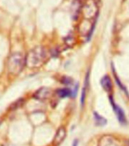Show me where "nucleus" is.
Instances as JSON below:
<instances>
[{"label": "nucleus", "mask_w": 129, "mask_h": 146, "mask_svg": "<svg viewBox=\"0 0 129 146\" xmlns=\"http://www.w3.org/2000/svg\"><path fill=\"white\" fill-rule=\"evenodd\" d=\"M48 58V52L43 46H37L31 49L25 57L26 66L29 68L41 67Z\"/></svg>", "instance_id": "obj_1"}, {"label": "nucleus", "mask_w": 129, "mask_h": 146, "mask_svg": "<svg viewBox=\"0 0 129 146\" xmlns=\"http://www.w3.org/2000/svg\"><path fill=\"white\" fill-rule=\"evenodd\" d=\"M7 64L9 72L16 76L21 72L26 65V59L21 53L15 52L9 56Z\"/></svg>", "instance_id": "obj_2"}, {"label": "nucleus", "mask_w": 129, "mask_h": 146, "mask_svg": "<svg viewBox=\"0 0 129 146\" xmlns=\"http://www.w3.org/2000/svg\"><path fill=\"white\" fill-rule=\"evenodd\" d=\"M52 95V91L49 88L42 87L36 92L33 97L39 101L47 100Z\"/></svg>", "instance_id": "obj_3"}, {"label": "nucleus", "mask_w": 129, "mask_h": 146, "mask_svg": "<svg viewBox=\"0 0 129 146\" xmlns=\"http://www.w3.org/2000/svg\"><path fill=\"white\" fill-rule=\"evenodd\" d=\"M110 102H111L112 106L113 108V110L115 111V113H116V115L117 117V118H118L119 123H120L121 124H125L126 123V117H125V114L124 113V111L117 104L114 102L113 99L112 98H110Z\"/></svg>", "instance_id": "obj_4"}, {"label": "nucleus", "mask_w": 129, "mask_h": 146, "mask_svg": "<svg viewBox=\"0 0 129 146\" xmlns=\"http://www.w3.org/2000/svg\"><path fill=\"white\" fill-rule=\"evenodd\" d=\"M66 137V129L64 127H59L55 133V137L53 139V144L54 145L58 146L63 142Z\"/></svg>", "instance_id": "obj_5"}, {"label": "nucleus", "mask_w": 129, "mask_h": 146, "mask_svg": "<svg viewBox=\"0 0 129 146\" xmlns=\"http://www.w3.org/2000/svg\"><path fill=\"white\" fill-rule=\"evenodd\" d=\"M89 79H90V72L88 71L85 76V80H84V86L81 92V106L83 107L85 102L86 96L88 91V87H89Z\"/></svg>", "instance_id": "obj_6"}, {"label": "nucleus", "mask_w": 129, "mask_h": 146, "mask_svg": "<svg viewBox=\"0 0 129 146\" xmlns=\"http://www.w3.org/2000/svg\"><path fill=\"white\" fill-rule=\"evenodd\" d=\"M100 84L102 87L106 92H111L112 90V82L108 75H105L101 79Z\"/></svg>", "instance_id": "obj_7"}, {"label": "nucleus", "mask_w": 129, "mask_h": 146, "mask_svg": "<svg viewBox=\"0 0 129 146\" xmlns=\"http://www.w3.org/2000/svg\"><path fill=\"white\" fill-rule=\"evenodd\" d=\"M94 120H95V123H96V124L99 127H103V126H105L106 124V123H107V120L106 118H104L103 117H102L101 115H100L98 113H96V112H94Z\"/></svg>", "instance_id": "obj_8"}, {"label": "nucleus", "mask_w": 129, "mask_h": 146, "mask_svg": "<svg viewBox=\"0 0 129 146\" xmlns=\"http://www.w3.org/2000/svg\"><path fill=\"white\" fill-rule=\"evenodd\" d=\"M113 143V139L110 135H104L99 142V146H110Z\"/></svg>", "instance_id": "obj_9"}, {"label": "nucleus", "mask_w": 129, "mask_h": 146, "mask_svg": "<svg viewBox=\"0 0 129 146\" xmlns=\"http://www.w3.org/2000/svg\"><path fill=\"white\" fill-rule=\"evenodd\" d=\"M56 94L60 98H66V97H69L72 96V92L68 88H62V89H59L57 90Z\"/></svg>", "instance_id": "obj_10"}, {"label": "nucleus", "mask_w": 129, "mask_h": 146, "mask_svg": "<svg viewBox=\"0 0 129 146\" xmlns=\"http://www.w3.org/2000/svg\"><path fill=\"white\" fill-rule=\"evenodd\" d=\"M112 71H113V74H114V76H115V80H116V83H117L118 86L121 88V90H123V91L125 92H126V93H127V90H126V88L124 86V85H123L122 83H121L120 80L118 79V76H117V75L116 74V73H115V69H114L113 66L112 67Z\"/></svg>", "instance_id": "obj_11"}, {"label": "nucleus", "mask_w": 129, "mask_h": 146, "mask_svg": "<svg viewBox=\"0 0 129 146\" xmlns=\"http://www.w3.org/2000/svg\"><path fill=\"white\" fill-rule=\"evenodd\" d=\"M61 83L64 85H71L72 84L73 80L69 76H62L61 78Z\"/></svg>", "instance_id": "obj_12"}, {"label": "nucleus", "mask_w": 129, "mask_h": 146, "mask_svg": "<svg viewBox=\"0 0 129 146\" xmlns=\"http://www.w3.org/2000/svg\"><path fill=\"white\" fill-rule=\"evenodd\" d=\"M78 140L75 139L74 142H73L72 146H78Z\"/></svg>", "instance_id": "obj_13"}]
</instances>
